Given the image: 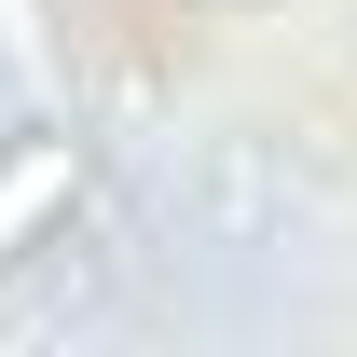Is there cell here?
I'll return each instance as SVG.
<instances>
[{"label":"cell","mask_w":357,"mask_h":357,"mask_svg":"<svg viewBox=\"0 0 357 357\" xmlns=\"http://www.w3.org/2000/svg\"><path fill=\"white\" fill-rule=\"evenodd\" d=\"M178 234H192V248H220V261H261V248H289V234H303L289 151H275L261 124L192 137V151H178Z\"/></svg>","instance_id":"cell-1"},{"label":"cell","mask_w":357,"mask_h":357,"mask_svg":"<svg viewBox=\"0 0 357 357\" xmlns=\"http://www.w3.org/2000/svg\"><path fill=\"white\" fill-rule=\"evenodd\" d=\"M83 192H96L83 124H14V137H0V275H28V261H42L55 234L83 220Z\"/></svg>","instance_id":"cell-2"},{"label":"cell","mask_w":357,"mask_h":357,"mask_svg":"<svg viewBox=\"0 0 357 357\" xmlns=\"http://www.w3.org/2000/svg\"><path fill=\"white\" fill-rule=\"evenodd\" d=\"M178 14H206V28H234V14H289V0H178Z\"/></svg>","instance_id":"cell-3"},{"label":"cell","mask_w":357,"mask_h":357,"mask_svg":"<svg viewBox=\"0 0 357 357\" xmlns=\"http://www.w3.org/2000/svg\"><path fill=\"white\" fill-rule=\"evenodd\" d=\"M0 28H14V55H42V14H28V0H0Z\"/></svg>","instance_id":"cell-4"}]
</instances>
